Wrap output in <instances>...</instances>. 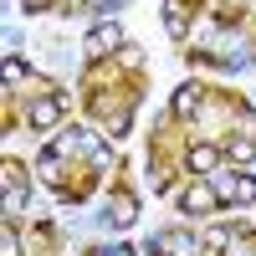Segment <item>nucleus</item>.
<instances>
[{
    "instance_id": "7",
    "label": "nucleus",
    "mask_w": 256,
    "mask_h": 256,
    "mask_svg": "<svg viewBox=\"0 0 256 256\" xmlns=\"http://www.w3.org/2000/svg\"><path fill=\"white\" fill-rule=\"evenodd\" d=\"M169 108H174L180 118H190V113H195V108H200V88H195V82H184V88L174 92V102H169Z\"/></svg>"
},
{
    "instance_id": "5",
    "label": "nucleus",
    "mask_w": 256,
    "mask_h": 256,
    "mask_svg": "<svg viewBox=\"0 0 256 256\" xmlns=\"http://www.w3.org/2000/svg\"><path fill=\"white\" fill-rule=\"evenodd\" d=\"M56 118H62V98H36L31 102V123L36 128H52Z\"/></svg>"
},
{
    "instance_id": "11",
    "label": "nucleus",
    "mask_w": 256,
    "mask_h": 256,
    "mask_svg": "<svg viewBox=\"0 0 256 256\" xmlns=\"http://www.w3.org/2000/svg\"><path fill=\"white\" fill-rule=\"evenodd\" d=\"M20 205H26V184H6V216H16Z\"/></svg>"
},
{
    "instance_id": "15",
    "label": "nucleus",
    "mask_w": 256,
    "mask_h": 256,
    "mask_svg": "<svg viewBox=\"0 0 256 256\" xmlns=\"http://www.w3.org/2000/svg\"><path fill=\"white\" fill-rule=\"evenodd\" d=\"M26 6H31V10H41V6H46V0H26Z\"/></svg>"
},
{
    "instance_id": "12",
    "label": "nucleus",
    "mask_w": 256,
    "mask_h": 256,
    "mask_svg": "<svg viewBox=\"0 0 256 256\" xmlns=\"http://www.w3.org/2000/svg\"><path fill=\"white\" fill-rule=\"evenodd\" d=\"M230 241H236V230H226V226H220V230H210V236H205V246H210V251H226Z\"/></svg>"
},
{
    "instance_id": "9",
    "label": "nucleus",
    "mask_w": 256,
    "mask_h": 256,
    "mask_svg": "<svg viewBox=\"0 0 256 256\" xmlns=\"http://www.w3.org/2000/svg\"><path fill=\"white\" fill-rule=\"evenodd\" d=\"M226 154L236 159V164H256V144L251 138H236V144H226Z\"/></svg>"
},
{
    "instance_id": "10",
    "label": "nucleus",
    "mask_w": 256,
    "mask_h": 256,
    "mask_svg": "<svg viewBox=\"0 0 256 256\" xmlns=\"http://www.w3.org/2000/svg\"><path fill=\"white\" fill-rule=\"evenodd\" d=\"M0 77H6L10 88H16V82L26 77V62H20V56H6V67H0Z\"/></svg>"
},
{
    "instance_id": "2",
    "label": "nucleus",
    "mask_w": 256,
    "mask_h": 256,
    "mask_svg": "<svg viewBox=\"0 0 256 256\" xmlns=\"http://www.w3.org/2000/svg\"><path fill=\"white\" fill-rule=\"evenodd\" d=\"M180 205L190 210V216H210V210H216V205H220V195H216V190H210V184L200 180V184H190V190H184V195H180Z\"/></svg>"
},
{
    "instance_id": "4",
    "label": "nucleus",
    "mask_w": 256,
    "mask_h": 256,
    "mask_svg": "<svg viewBox=\"0 0 256 256\" xmlns=\"http://www.w3.org/2000/svg\"><path fill=\"white\" fill-rule=\"evenodd\" d=\"M154 246H159V251H169V256H190V251H195V236H190V230H164Z\"/></svg>"
},
{
    "instance_id": "6",
    "label": "nucleus",
    "mask_w": 256,
    "mask_h": 256,
    "mask_svg": "<svg viewBox=\"0 0 256 256\" xmlns=\"http://www.w3.org/2000/svg\"><path fill=\"white\" fill-rule=\"evenodd\" d=\"M184 159H190V169H195V174H210V169H216V159H220V154H216V148H210V144H190V154H184Z\"/></svg>"
},
{
    "instance_id": "8",
    "label": "nucleus",
    "mask_w": 256,
    "mask_h": 256,
    "mask_svg": "<svg viewBox=\"0 0 256 256\" xmlns=\"http://www.w3.org/2000/svg\"><path fill=\"white\" fill-rule=\"evenodd\" d=\"M230 200H236V205H251V200H256V174H236V180H230Z\"/></svg>"
},
{
    "instance_id": "1",
    "label": "nucleus",
    "mask_w": 256,
    "mask_h": 256,
    "mask_svg": "<svg viewBox=\"0 0 256 256\" xmlns=\"http://www.w3.org/2000/svg\"><path fill=\"white\" fill-rule=\"evenodd\" d=\"M123 46V26H118V20H98V26L88 31V52L92 56H113Z\"/></svg>"
},
{
    "instance_id": "3",
    "label": "nucleus",
    "mask_w": 256,
    "mask_h": 256,
    "mask_svg": "<svg viewBox=\"0 0 256 256\" xmlns=\"http://www.w3.org/2000/svg\"><path fill=\"white\" fill-rule=\"evenodd\" d=\"M164 31L174 36V41L190 31V6H184V0H164Z\"/></svg>"
},
{
    "instance_id": "13",
    "label": "nucleus",
    "mask_w": 256,
    "mask_h": 256,
    "mask_svg": "<svg viewBox=\"0 0 256 256\" xmlns=\"http://www.w3.org/2000/svg\"><path fill=\"white\" fill-rule=\"evenodd\" d=\"M113 226H128L134 220V200H113V216H108Z\"/></svg>"
},
{
    "instance_id": "14",
    "label": "nucleus",
    "mask_w": 256,
    "mask_h": 256,
    "mask_svg": "<svg viewBox=\"0 0 256 256\" xmlns=\"http://www.w3.org/2000/svg\"><path fill=\"white\" fill-rule=\"evenodd\" d=\"M102 256H134V251H128V246H108V251H102Z\"/></svg>"
}]
</instances>
